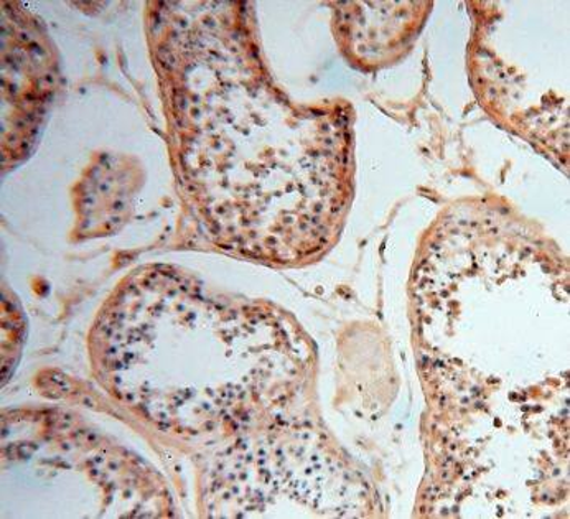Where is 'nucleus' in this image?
<instances>
[{"label":"nucleus","instance_id":"obj_1","mask_svg":"<svg viewBox=\"0 0 570 519\" xmlns=\"http://www.w3.org/2000/svg\"><path fill=\"white\" fill-rule=\"evenodd\" d=\"M3 10V160L26 154L53 98L57 63L36 19L22 9Z\"/></svg>","mask_w":570,"mask_h":519}]
</instances>
